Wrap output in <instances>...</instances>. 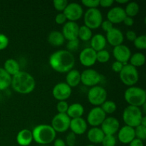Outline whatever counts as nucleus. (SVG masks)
<instances>
[{
	"label": "nucleus",
	"instance_id": "nucleus-43",
	"mask_svg": "<svg viewBox=\"0 0 146 146\" xmlns=\"http://www.w3.org/2000/svg\"><path fill=\"white\" fill-rule=\"evenodd\" d=\"M9 40V38L4 34H0V51L4 50L8 46Z\"/></svg>",
	"mask_w": 146,
	"mask_h": 146
},
{
	"label": "nucleus",
	"instance_id": "nucleus-37",
	"mask_svg": "<svg viewBox=\"0 0 146 146\" xmlns=\"http://www.w3.org/2000/svg\"><path fill=\"white\" fill-rule=\"evenodd\" d=\"M68 4V2L66 0H54L53 1V6L55 9L60 12H63L64 11Z\"/></svg>",
	"mask_w": 146,
	"mask_h": 146
},
{
	"label": "nucleus",
	"instance_id": "nucleus-39",
	"mask_svg": "<svg viewBox=\"0 0 146 146\" xmlns=\"http://www.w3.org/2000/svg\"><path fill=\"white\" fill-rule=\"evenodd\" d=\"M78 46H79V41H78V39L68 41L66 44L67 51H68L71 53L76 51L78 48Z\"/></svg>",
	"mask_w": 146,
	"mask_h": 146
},
{
	"label": "nucleus",
	"instance_id": "nucleus-41",
	"mask_svg": "<svg viewBox=\"0 0 146 146\" xmlns=\"http://www.w3.org/2000/svg\"><path fill=\"white\" fill-rule=\"evenodd\" d=\"M81 4L88 9H95L99 7V0H82Z\"/></svg>",
	"mask_w": 146,
	"mask_h": 146
},
{
	"label": "nucleus",
	"instance_id": "nucleus-52",
	"mask_svg": "<svg viewBox=\"0 0 146 146\" xmlns=\"http://www.w3.org/2000/svg\"><path fill=\"white\" fill-rule=\"evenodd\" d=\"M114 2H116L117 4H127L129 2V1H128V0H116V1H115Z\"/></svg>",
	"mask_w": 146,
	"mask_h": 146
},
{
	"label": "nucleus",
	"instance_id": "nucleus-5",
	"mask_svg": "<svg viewBox=\"0 0 146 146\" xmlns=\"http://www.w3.org/2000/svg\"><path fill=\"white\" fill-rule=\"evenodd\" d=\"M143 116L141 108L132 106H128L123 112V120L125 125L133 128L141 125Z\"/></svg>",
	"mask_w": 146,
	"mask_h": 146
},
{
	"label": "nucleus",
	"instance_id": "nucleus-19",
	"mask_svg": "<svg viewBox=\"0 0 146 146\" xmlns=\"http://www.w3.org/2000/svg\"><path fill=\"white\" fill-rule=\"evenodd\" d=\"M106 41L112 46L115 47L123 44L124 36L122 31L117 28H113L111 31L106 33Z\"/></svg>",
	"mask_w": 146,
	"mask_h": 146
},
{
	"label": "nucleus",
	"instance_id": "nucleus-42",
	"mask_svg": "<svg viewBox=\"0 0 146 146\" xmlns=\"http://www.w3.org/2000/svg\"><path fill=\"white\" fill-rule=\"evenodd\" d=\"M76 141V137L75 134L73 133L72 132L68 133L66 138V145L68 146H75Z\"/></svg>",
	"mask_w": 146,
	"mask_h": 146
},
{
	"label": "nucleus",
	"instance_id": "nucleus-6",
	"mask_svg": "<svg viewBox=\"0 0 146 146\" xmlns=\"http://www.w3.org/2000/svg\"><path fill=\"white\" fill-rule=\"evenodd\" d=\"M121 81L128 87L134 86L138 83L139 79V74L137 68L128 64L123 66L122 70L119 73Z\"/></svg>",
	"mask_w": 146,
	"mask_h": 146
},
{
	"label": "nucleus",
	"instance_id": "nucleus-2",
	"mask_svg": "<svg viewBox=\"0 0 146 146\" xmlns=\"http://www.w3.org/2000/svg\"><path fill=\"white\" fill-rule=\"evenodd\" d=\"M11 86L18 94H29L35 88L36 81L31 74L26 71H20L11 77Z\"/></svg>",
	"mask_w": 146,
	"mask_h": 146
},
{
	"label": "nucleus",
	"instance_id": "nucleus-55",
	"mask_svg": "<svg viewBox=\"0 0 146 146\" xmlns=\"http://www.w3.org/2000/svg\"><path fill=\"white\" fill-rule=\"evenodd\" d=\"M41 146H46V145H41Z\"/></svg>",
	"mask_w": 146,
	"mask_h": 146
},
{
	"label": "nucleus",
	"instance_id": "nucleus-27",
	"mask_svg": "<svg viewBox=\"0 0 146 146\" xmlns=\"http://www.w3.org/2000/svg\"><path fill=\"white\" fill-rule=\"evenodd\" d=\"M48 41L53 46H61L65 42V38L61 31H52L48 34Z\"/></svg>",
	"mask_w": 146,
	"mask_h": 146
},
{
	"label": "nucleus",
	"instance_id": "nucleus-11",
	"mask_svg": "<svg viewBox=\"0 0 146 146\" xmlns=\"http://www.w3.org/2000/svg\"><path fill=\"white\" fill-rule=\"evenodd\" d=\"M68 21L76 22L79 20L84 15V9L82 6L76 2L68 3L67 7L63 11Z\"/></svg>",
	"mask_w": 146,
	"mask_h": 146
},
{
	"label": "nucleus",
	"instance_id": "nucleus-1",
	"mask_svg": "<svg viewBox=\"0 0 146 146\" xmlns=\"http://www.w3.org/2000/svg\"><path fill=\"white\" fill-rule=\"evenodd\" d=\"M48 63L54 71L64 74L73 69L75 58L74 54L67 50H58L50 56Z\"/></svg>",
	"mask_w": 146,
	"mask_h": 146
},
{
	"label": "nucleus",
	"instance_id": "nucleus-33",
	"mask_svg": "<svg viewBox=\"0 0 146 146\" xmlns=\"http://www.w3.org/2000/svg\"><path fill=\"white\" fill-rule=\"evenodd\" d=\"M100 107L106 114L113 113L117 109V105L114 101H107V100Z\"/></svg>",
	"mask_w": 146,
	"mask_h": 146
},
{
	"label": "nucleus",
	"instance_id": "nucleus-35",
	"mask_svg": "<svg viewBox=\"0 0 146 146\" xmlns=\"http://www.w3.org/2000/svg\"><path fill=\"white\" fill-rule=\"evenodd\" d=\"M134 46L137 49L145 50L146 48V36L145 34L138 36L133 41Z\"/></svg>",
	"mask_w": 146,
	"mask_h": 146
},
{
	"label": "nucleus",
	"instance_id": "nucleus-48",
	"mask_svg": "<svg viewBox=\"0 0 146 146\" xmlns=\"http://www.w3.org/2000/svg\"><path fill=\"white\" fill-rule=\"evenodd\" d=\"M125 36H126V38L129 41H133V42L135 41V39L136 38V37L138 36L136 34V33L135 31H132V30H129L126 32L125 34Z\"/></svg>",
	"mask_w": 146,
	"mask_h": 146
},
{
	"label": "nucleus",
	"instance_id": "nucleus-14",
	"mask_svg": "<svg viewBox=\"0 0 146 146\" xmlns=\"http://www.w3.org/2000/svg\"><path fill=\"white\" fill-rule=\"evenodd\" d=\"M101 129L105 135H114L120 129V123L115 117H106L101 125Z\"/></svg>",
	"mask_w": 146,
	"mask_h": 146
},
{
	"label": "nucleus",
	"instance_id": "nucleus-20",
	"mask_svg": "<svg viewBox=\"0 0 146 146\" xmlns=\"http://www.w3.org/2000/svg\"><path fill=\"white\" fill-rule=\"evenodd\" d=\"M135 138V129L132 127L124 125L118 130V139L121 143L129 144Z\"/></svg>",
	"mask_w": 146,
	"mask_h": 146
},
{
	"label": "nucleus",
	"instance_id": "nucleus-54",
	"mask_svg": "<svg viewBox=\"0 0 146 146\" xmlns=\"http://www.w3.org/2000/svg\"><path fill=\"white\" fill-rule=\"evenodd\" d=\"M86 146H95L94 145H86Z\"/></svg>",
	"mask_w": 146,
	"mask_h": 146
},
{
	"label": "nucleus",
	"instance_id": "nucleus-38",
	"mask_svg": "<svg viewBox=\"0 0 146 146\" xmlns=\"http://www.w3.org/2000/svg\"><path fill=\"white\" fill-rule=\"evenodd\" d=\"M101 144L103 146H115L116 138L114 135H105Z\"/></svg>",
	"mask_w": 146,
	"mask_h": 146
},
{
	"label": "nucleus",
	"instance_id": "nucleus-32",
	"mask_svg": "<svg viewBox=\"0 0 146 146\" xmlns=\"http://www.w3.org/2000/svg\"><path fill=\"white\" fill-rule=\"evenodd\" d=\"M92 36V31L88 27H87L85 25L79 27L78 38H79L81 41H88L89 40H91Z\"/></svg>",
	"mask_w": 146,
	"mask_h": 146
},
{
	"label": "nucleus",
	"instance_id": "nucleus-40",
	"mask_svg": "<svg viewBox=\"0 0 146 146\" xmlns=\"http://www.w3.org/2000/svg\"><path fill=\"white\" fill-rule=\"evenodd\" d=\"M69 105L66 101H58L56 105V110L58 113H66Z\"/></svg>",
	"mask_w": 146,
	"mask_h": 146
},
{
	"label": "nucleus",
	"instance_id": "nucleus-26",
	"mask_svg": "<svg viewBox=\"0 0 146 146\" xmlns=\"http://www.w3.org/2000/svg\"><path fill=\"white\" fill-rule=\"evenodd\" d=\"M84 113V107L78 103H74L68 106L66 114L71 119L81 118Z\"/></svg>",
	"mask_w": 146,
	"mask_h": 146
},
{
	"label": "nucleus",
	"instance_id": "nucleus-17",
	"mask_svg": "<svg viewBox=\"0 0 146 146\" xmlns=\"http://www.w3.org/2000/svg\"><path fill=\"white\" fill-rule=\"evenodd\" d=\"M78 29L79 26L76 22L74 21H66L64 24L62 29V34L65 40L72 41V40L78 39Z\"/></svg>",
	"mask_w": 146,
	"mask_h": 146
},
{
	"label": "nucleus",
	"instance_id": "nucleus-23",
	"mask_svg": "<svg viewBox=\"0 0 146 146\" xmlns=\"http://www.w3.org/2000/svg\"><path fill=\"white\" fill-rule=\"evenodd\" d=\"M17 143L21 146H28L32 143L33 136L31 131L29 129H22L17 133Z\"/></svg>",
	"mask_w": 146,
	"mask_h": 146
},
{
	"label": "nucleus",
	"instance_id": "nucleus-30",
	"mask_svg": "<svg viewBox=\"0 0 146 146\" xmlns=\"http://www.w3.org/2000/svg\"><path fill=\"white\" fill-rule=\"evenodd\" d=\"M129 61L130 64L135 68L143 66L145 63V56L141 52L135 53L131 55Z\"/></svg>",
	"mask_w": 146,
	"mask_h": 146
},
{
	"label": "nucleus",
	"instance_id": "nucleus-49",
	"mask_svg": "<svg viewBox=\"0 0 146 146\" xmlns=\"http://www.w3.org/2000/svg\"><path fill=\"white\" fill-rule=\"evenodd\" d=\"M129 146H144L143 141L135 138L130 143Z\"/></svg>",
	"mask_w": 146,
	"mask_h": 146
},
{
	"label": "nucleus",
	"instance_id": "nucleus-18",
	"mask_svg": "<svg viewBox=\"0 0 146 146\" xmlns=\"http://www.w3.org/2000/svg\"><path fill=\"white\" fill-rule=\"evenodd\" d=\"M125 10L121 7H114L107 13V20L113 24H121L126 17Z\"/></svg>",
	"mask_w": 146,
	"mask_h": 146
},
{
	"label": "nucleus",
	"instance_id": "nucleus-9",
	"mask_svg": "<svg viewBox=\"0 0 146 146\" xmlns=\"http://www.w3.org/2000/svg\"><path fill=\"white\" fill-rule=\"evenodd\" d=\"M102 81V76L93 68H87L81 73V82L88 87L98 86Z\"/></svg>",
	"mask_w": 146,
	"mask_h": 146
},
{
	"label": "nucleus",
	"instance_id": "nucleus-34",
	"mask_svg": "<svg viewBox=\"0 0 146 146\" xmlns=\"http://www.w3.org/2000/svg\"><path fill=\"white\" fill-rule=\"evenodd\" d=\"M111 58V54L107 50H101L96 52V61L101 64H105L108 62Z\"/></svg>",
	"mask_w": 146,
	"mask_h": 146
},
{
	"label": "nucleus",
	"instance_id": "nucleus-51",
	"mask_svg": "<svg viewBox=\"0 0 146 146\" xmlns=\"http://www.w3.org/2000/svg\"><path fill=\"white\" fill-rule=\"evenodd\" d=\"M54 146H66L65 141L61 138H56L54 141Z\"/></svg>",
	"mask_w": 146,
	"mask_h": 146
},
{
	"label": "nucleus",
	"instance_id": "nucleus-7",
	"mask_svg": "<svg viewBox=\"0 0 146 146\" xmlns=\"http://www.w3.org/2000/svg\"><path fill=\"white\" fill-rule=\"evenodd\" d=\"M84 21L87 27L90 29L99 28L103 21V15L98 8L88 9L84 16Z\"/></svg>",
	"mask_w": 146,
	"mask_h": 146
},
{
	"label": "nucleus",
	"instance_id": "nucleus-46",
	"mask_svg": "<svg viewBox=\"0 0 146 146\" xmlns=\"http://www.w3.org/2000/svg\"><path fill=\"white\" fill-rule=\"evenodd\" d=\"M123 64L122 63L119 62V61H114L113 63L111 65V68H112L113 71L115 73H120L122 70L123 67Z\"/></svg>",
	"mask_w": 146,
	"mask_h": 146
},
{
	"label": "nucleus",
	"instance_id": "nucleus-45",
	"mask_svg": "<svg viewBox=\"0 0 146 146\" xmlns=\"http://www.w3.org/2000/svg\"><path fill=\"white\" fill-rule=\"evenodd\" d=\"M67 19L66 16L64 15V14L63 12H60L55 17V21L57 24H59V25H62L64 24L66 22Z\"/></svg>",
	"mask_w": 146,
	"mask_h": 146
},
{
	"label": "nucleus",
	"instance_id": "nucleus-50",
	"mask_svg": "<svg viewBox=\"0 0 146 146\" xmlns=\"http://www.w3.org/2000/svg\"><path fill=\"white\" fill-rule=\"evenodd\" d=\"M123 22V24H125V26H128V27H132V26L134 24V19L133 18H132V17H126Z\"/></svg>",
	"mask_w": 146,
	"mask_h": 146
},
{
	"label": "nucleus",
	"instance_id": "nucleus-28",
	"mask_svg": "<svg viewBox=\"0 0 146 146\" xmlns=\"http://www.w3.org/2000/svg\"><path fill=\"white\" fill-rule=\"evenodd\" d=\"M4 68L11 77L18 74L20 70V65L17 61L13 58H9L4 62Z\"/></svg>",
	"mask_w": 146,
	"mask_h": 146
},
{
	"label": "nucleus",
	"instance_id": "nucleus-13",
	"mask_svg": "<svg viewBox=\"0 0 146 146\" xmlns=\"http://www.w3.org/2000/svg\"><path fill=\"white\" fill-rule=\"evenodd\" d=\"M106 118V114L100 106L93 108L87 115V123L91 127H98Z\"/></svg>",
	"mask_w": 146,
	"mask_h": 146
},
{
	"label": "nucleus",
	"instance_id": "nucleus-21",
	"mask_svg": "<svg viewBox=\"0 0 146 146\" xmlns=\"http://www.w3.org/2000/svg\"><path fill=\"white\" fill-rule=\"evenodd\" d=\"M69 128L71 129V132L75 134L76 135H81L85 133L88 129V123L84 118H77L71 119Z\"/></svg>",
	"mask_w": 146,
	"mask_h": 146
},
{
	"label": "nucleus",
	"instance_id": "nucleus-31",
	"mask_svg": "<svg viewBox=\"0 0 146 146\" xmlns=\"http://www.w3.org/2000/svg\"><path fill=\"white\" fill-rule=\"evenodd\" d=\"M125 14L127 17H134L139 13L140 11V6L135 1H129L126 4L125 9Z\"/></svg>",
	"mask_w": 146,
	"mask_h": 146
},
{
	"label": "nucleus",
	"instance_id": "nucleus-4",
	"mask_svg": "<svg viewBox=\"0 0 146 146\" xmlns=\"http://www.w3.org/2000/svg\"><path fill=\"white\" fill-rule=\"evenodd\" d=\"M124 98L128 106L141 108L146 102V92L140 87H128L124 93Z\"/></svg>",
	"mask_w": 146,
	"mask_h": 146
},
{
	"label": "nucleus",
	"instance_id": "nucleus-16",
	"mask_svg": "<svg viewBox=\"0 0 146 146\" xmlns=\"http://www.w3.org/2000/svg\"><path fill=\"white\" fill-rule=\"evenodd\" d=\"M79 61L85 67H91L96 62V51L91 47H86L80 52Z\"/></svg>",
	"mask_w": 146,
	"mask_h": 146
},
{
	"label": "nucleus",
	"instance_id": "nucleus-47",
	"mask_svg": "<svg viewBox=\"0 0 146 146\" xmlns=\"http://www.w3.org/2000/svg\"><path fill=\"white\" fill-rule=\"evenodd\" d=\"M113 0H99V6L103 8H108L113 4Z\"/></svg>",
	"mask_w": 146,
	"mask_h": 146
},
{
	"label": "nucleus",
	"instance_id": "nucleus-36",
	"mask_svg": "<svg viewBox=\"0 0 146 146\" xmlns=\"http://www.w3.org/2000/svg\"><path fill=\"white\" fill-rule=\"evenodd\" d=\"M135 138L144 141L146 139V127L140 125L135 128Z\"/></svg>",
	"mask_w": 146,
	"mask_h": 146
},
{
	"label": "nucleus",
	"instance_id": "nucleus-22",
	"mask_svg": "<svg viewBox=\"0 0 146 146\" xmlns=\"http://www.w3.org/2000/svg\"><path fill=\"white\" fill-rule=\"evenodd\" d=\"M105 134L99 127H92L87 133L88 141L94 144L101 143Z\"/></svg>",
	"mask_w": 146,
	"mask_h": 146
},
{
	"label": "nucleus",
	"instance_id": "nucleus-44",
	"mask_svg": "<svg viewBox=\"0 0 146 146\" xmlns=\"http://www.w3.org/2000/svg\"><path fill=\"white\" fill-rule=\"evenodd\" d=\"M101 27L106 33H108V31H111L113 28V24L111 21H108V20H105V21H102Z\"/></svg>",
	"mask_w": 146,
	"mask_h": 146
},
{
	"label": "nucleus",
	"instance_id": "nucleus-15",
	"mask_svg": "<svg viewBox=\"0 0 146 146\" xmlns=\"http://www.w3.org/2000/svg\"><path fill=\"white\" fill-rule=\"evenodd\" d=\"M113 55L117 61L122 63L123 65L128 64L131 56V51L127 46L124 44L113 47Z\"/></svg>",
	"mask_w": 146,
	"mask_h": 146
},
{
	"label": "nucleus",
	"instance_id": "nucleus-8",
	"mask_svg": "<svg viewBox=\"0 0 146 146\" xmlns=\"http://www.w3.org/2000/svg\"><path fill=\"white\" fill-rule=\"evenodd\" d=\"M107 91L101 86L91 87L88 92V100L95 107L101 106L107 99Z\"/></svg>",
	"mask_w": 146,
	"mask_h": 146
},
{
	"label": "nucleus",
	"instance_id": "nucleus-12",
	"mask_svg": "<svg viewBox=\"0 0 146 146\" xmlns=\"http://www.w3.org/2000/svg\"><path fill=\"white\" fill-rule=\"evenodd\" d=\"M72 94V88L66 82L56 84L52 90V95L57 101H66Z\"/></svg>",
	"mask_w": 146,
	"mask_h": 146
},
{
	"label": "nucleus",
	"instance_id": "nucleus-10",
	"mask_svg": "<svg viewBox=\"0 0 146 146\" xmlns=\"http://www.w3.org/2000/svg\"><path fill=\"white\" fill-rule=\"evenodd\" d=\"M71 118L66 113H57L52 118L51 125L56 133H65L69 129Z\"/></svg>",
	"mask_w": 146,
	"mask_h": 146
},
{
	"label": "nucleus",
	"instance_id": "nucleus-24",
	"mask_svg": "<svg viewBox=\"0 0 146 146\" xmlns=\"http://www.w3.org/2000/svg\"><path fill=\"white\" fill-rule=\"evenodd\" d=\"M90 41H91V48L96 52L104 50L107 44L106 36L101 34H96L93 36Z\"/></svg>",
	"mask_w": 146,
	"mask_h": 146
},
{
	"label": "nucleus",
	"instance_id": "nucleus-25",
	"mask_svg": "<svg viewBox=\"0 0 146 146\" xmlns=\"http://www.w3.org/2000/svg\"><path fill=\"white\" fill-rule=\"evenodd\" d=\"M66 83L72 88H75L81 83V73L76 69H72L67 72Z\"/></svg>",
	"mask_w": 146,
	"mask_h": 146
},
{
	"label": "nucleus",
	"instance_id": "nucleus-53",
	"mask_svg": "<svg viewBox=\"0 0 146 146\" xmlns=\"http://www.w3.org/2000/svg\"><path fill=\"white\" fill-rule=\"evenodd\" d=\"M141 125H143V126L146 127V117L144 116V115H143V116L142 120H141Z\"/></svg>",
	"mask_w": 146,
	"mask_h": 146
},
{
	"label": "nucleus",
	"instance_id": "nucleus-3",
	"mask_svg": "<svg viewBox=\"0 0 146 146\" xmlns=\"http://www.w3.org/2000/svg\"><path fill=\"white\" fill-rule=\"evenodd\" d=\"M31 132L33 141L41 145H48L54 142L56 136V133L55 131L51 125L47 124L36 125Z\"/></svg>",
	"mask_w": 146,
	"mask_h": 146
},
{
	"label": "nucleus",
	"instance_id": "nucleus-29",
	"mask_svg": "<svg viewBox=\"0 0 146 146\" xmlns=\"http://www.w3.org/2000/svg\"><path fill=\"white\" fill-rule=\"evenodd\" d=\"M11 76L4 69L0 68V91H4L11 86Z\"/></svg>",
	"mask_w": 146,
	"mask_h": 146
}]
</instances>
